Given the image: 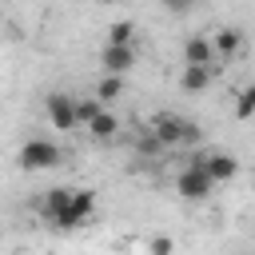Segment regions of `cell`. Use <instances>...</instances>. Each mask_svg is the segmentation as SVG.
Segmentation results:
<instances>
[{"instance_id": "ba28073f", "label": "cell", "mask_w": 255, "mask_h": 255, "mask_svg": "<svg viewBox=\"0 0 255 255\" xmlns=\"http://www.w3.org/2000/svg\"><path fill=\"white\" fill-rule=\"evenodd\" d=\"M211 44H215V64H219V60L227 64V60H235V56L243 52V32L231 28V24H227V28H215V32H211Z\"/></svg>"}, {"instance_id": "277c9868", "label": "cell", "mask_w": 255, "mask_h": 255, "mask_svg": "<svg viewBox=\"0 0 255 255\" xmlns=\"http://www.w3.org/2000/svg\"><path fill=\"white\" fill-rule=\"evenodd\" d=\"M211 187H215V179L207 175V167H183L179 175H175V195L179 199H187V203H203L207 195H211Z\"/></svg>"}, {"instance_id": "5bb4252c", "label": "cell", "mask_w": 255, "mask_h": 255, "mask_svg": "<svg viewBox=\"0 0 255 255\" xmlns=\"http://www.w3.org/2000/svg\"><path fill=\"white\" fill-rule=\"evenodd\" d=\"M135 151H139V155H147V159H159V155L167 151V143H163L155 131H147V128H143V135L135 139Z\"/></svg>"}, {"instance_id": "6da1fadb", "label": "cell", "mask_w": 255, "mask_h": 255, "mask_svg": "<svg viewBox=\"0 0 255 255\" xmlns=\"http://www.w3.org/2000/svg\"><path fill=\"white\" fill-rule=\"evenodd\" d=\"M60 159H64V151H60V143L48 139V135H32V139H24L20 151H16V163H20L24 171H52V167H60Z\"/></svg>"}, {"instance_id": "4fadbf2b", "label": "cell", "mask_w": 255, "mask_h": 255, "mask_svg": "<svg viewBox=\"0 0 255 255\" xmlns=\"http://www.w3.org/2000/svg\"><path fill=\"white\" fill-rule=\"evenodd\" d=\"M124 88H128V76H120V72H104V76L96 80V96H100V104H116V100L124 96Z\"/></svg>"}, {"instance_id": "9c48e42d", "label": "cell", "mask_w": 255, "mask_h": 255, "mask_svg": "<svg viewBox=\"0 0 255 255\" xmlns=\"http://www.w3.org/2000/svg\"><path fill=\"white\" fill-rule=\"evenodd\" d=\"M183 64H215V44L203 32H191L183 40Z\"/></svg>"}, {"instance_id": "30bf717a", "label": "cell", "mask_w": 255, "mask_h": 255, "mask_svg": "<svg viewBox=\"0 0 255 255\" xmlns=\"http://www.w3.org/2000/svg\"><path fill=\"white\" fill-rule=\"evenodd\" d=\"M207 175L215 183H231L239 175V159L231 151H207Z\"/></svg>"}, {"instance_id": "8fae6325", "label": "cell", "mask_w": 255, "mask_h": 255, "mask_svg": "<svg viewBox=\"0 0 255 255\" xmlns=\"http://www.w3.org/2000/svg\"><path fill=\"white\" fill-rule=\"evenodd\" d=\"M88 135H92V139H100V143L116 139V135H120V116H116V112H108V108H100V112L88 120Z\"/></svg>"}, {"instance_id": "7a4b0ae2", "label": "cell", "mask_w": 255, "mask_h": 255, "mask_svg": "<svg viewBox=\"0 0 255 255\" xmlns=\"http://www.w3.org/2000/svg\"><path fill=\"white\" fill-rule=\"evenodd\" d=\"M44 116L56 131H76L80 128V116H76V96L68 92H48L44 96Z\"/></svg>"}, {"instance_id": "5b68a950", "label": "cell", "mask_w": 255, "mask_h": 255, "mask_svg": "<svg viewBox=\"0 0 255 255\" xmlns=\"http://www.w3.org/2000/svg\"><path fill=\"white\" fill-rule=\"evenodd\" d=\"M183 128H187V120L175 116V112H155V116L147 120V131H155L167 147H179V143H183Z\"/></svg>"}, {"instance_id": "7c38bea8", "label": "cell", "mask_w": 255, "mask_h": 255, "mask_svg": "<svg viewBox=\"0 0 255 255\" xmlns=\"http://www.w3.org/2000/svg\"><path fill=\"white\" fill-rule=\"evenodd\" d=\"M68 203H72V187H48L44 199H40V215H44L48 223H56V215H60Z\"/></svg>"}, {"instance_id": "d6986e66", "label": "cell", "mask_w": 255, "mask_h": 255, "mask_svg": "<svg viewBox=\"0 0 255 255\" xmlns=\"http://www.w3.org/2000/svg\"><path fill=\"white\" fill-rule=\"evenodd\" d=\"M147 247H151V251H171V239H159V235H155Z\"/></svg>"}, {"instance_id": "2e32d148", "label": "cell", "mask_w": 255, "mask_h": 255, "mask_svg": "<svg viewBox=\"0 0 255 255\" xmlns=\"http://www.w3.org/2000/svg\"><path fill=\"white\" fill-rule=\"evenodd\" d=\"M131 36H135V24H131V20L108 24V44H131Z\"/></svg>"}, {"instance_id": "e0dca14e", "label": "cell", "mask_w": 255, "mask_h": 255, "mask_svg": "<svg viewBox=\"0 0 255 255\" xmlns=\"http://www.w3.org/2000/svg\"><path fill=\"white\" fill-rule=\"evenodd\" d=\"M235 116H239V120H251V116H255V80L239 92V100H235Z\"/></svg>"}, {"instance_id": "ac0fdd59", "label": "cell", "mask_w": 255, "mask_h": 255, "mask_svg": "<svg viewBox=\"0 0 255 255\" xmlns=\"http://www.w3.org/2000/svg\"><path fill=\"white\" fill-rule=\"evenodd\" d=\"M163 4V12H171V16H191V8L199 4V0H159Z\"/></svg>"}, {"instance_id": "9a60e30c", "label": "cell", "mask_w": 255, "mask_h": 255, "mask_svg": "<svg viewBox=\"0 0 255 255\" xmlns=\"http://www.w3.org/2000/svg\"><path fill=\"white\" fill-rule=\"evenodd\" d=\"M100 108H108V104H100V96H96V92H92V96H76V116H80V128H88V120H92Z\"/></svg>"}, {"instance_id": "ffe728a7", "label": "cell", "mask_w": 255, "mask_h": 255, "mask_svg": "<svg viewBox=\"0 0 255 255\" xmlns=\"http://www.w3.org/2000/svg\"><path fill=\"white\" fill-rule=\"evenodd\" d=\"M251 195H255V171H251Z\"/></svg>"}, {"instance_id": "3957f363", "label": "cell", "mask_w": 255, "mask_h": 255, "mask_svg": "<svg viewBox=\"0 0 255 255\" xmlns=\"http://www.w3.org/2000/svg\"><path fill=\"white\" fill-rule=\"evenodd\" d=\"M92 215H96V191H88V187H72V203L56 215V223H52V227L72 231V227H84Z\"/></svg>"}, {"instance_id": "8992f818", "label": "cell", "mask_w": 255, "mask_h": 255, "mask_svg": "<svg viewBox=\"0 0 255 255\" xmlns=\"http://www.w3.org/2000/svg\"><path fill=\"white\" fill-rule=\"evenodd\" d=\"M100 68H104V72H120V76H128V72L135 68V48H131V44H104V52H100Z\"/></svg>"}, {"instance_id": "52a82bcc", "label": "cell", "mask_w": 255, "mask_h": 255, "mask_svg": "<svg viewBox=\"0 0 255 255\" xmlns=\"http://www.w3.org/2000/svg\"><path fill=\"white\" fill-rule=\"evenodd\" d=\"M211 80H215V64H183V72H179V88H183L187 96L207 92Z\"/></svg>"}]
</instances>
